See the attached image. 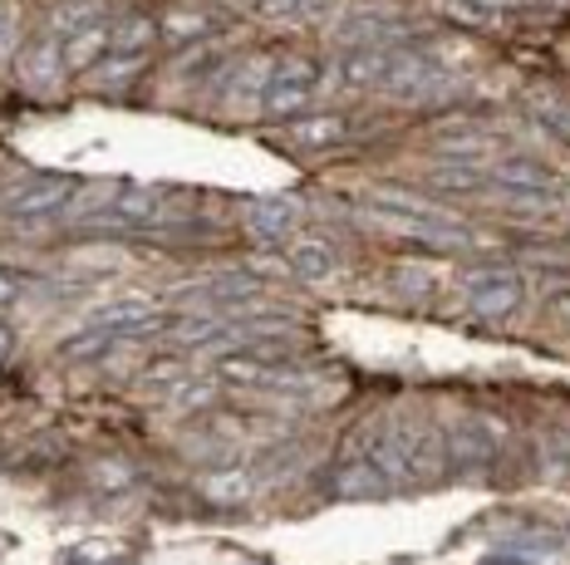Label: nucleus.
<instances>
[{"label": "nucleus", "mask_w": 570, "mask_h": 565, "mask_svg": "<svg viewBox=\"0 0 570 565\" xmlns=\"http://www.w3.org/2000/svg\"><path fill=\"white\" fill-rule=\"evenodd\" d=\"M335 266H340L335 246L320 237L291 241V256H285V276H295V280H325V276H335Z\"/></svg>", "instance_id": "19"}, {"label": "nucleus", "mask_w": 570, "mask_h": 565, "mask_svg": "<svg viewBox=\"0 0 570 565\" xmlns=\"http://www.w3.org/2000/svg\"><path fill=\"white\" fill-rule=\"evenodd\" d=\"M158 30L173 50H197V44H207L212 34L222 30V20L202 6H183V10H168V16L158 20Z\"/></svg>", "instance_id": "15"}, {"label": "nucleus", "mask_w": 570, "mask_h": 565, "mask_svg": "<svg viewBox=\"0 0 570 565\" xmlns=\"http://www.w3.org/2000/svg\"><path fill=\"white\" fill-rule=\"evenodd\" d=\"M202 492H207L212 502H222V506L246 502L252 497V473H242V467H217V473L202 477Z\"/></svg>", "instance_id": "24"}, {"label": "nucleus", "mask_w": 570, "mask_h": 565, "mask_svg": "<svg viewBox=\"0 0 570 565\" xmlns=\"http://www.w3.org/2000/svg\"><path fill=\"white\" fill-rule=\"evenodd\" d=\"M158 40H163L158 20H153L148 10H128V16L114 20V50L109 54H138V60H153Z\"/></svg>", "instance_id": "18"}, {"label": "nucleus", "mask_w": 570, "mask_h": 565, "mask_svg": "<svg viewBox=\"0 0 570 565\" xmlns=\"http://www.w3.org/2000/svg\"><path fill=\"white\" fill-rule=\"evenodd\" d=\"M256 10L271 20H311L320 10V0H256Z\"/></svg>", "instance_id": "27"}, {"label": "nucleus", "mask_w": 570, "mask_h": 565, "mask_svg": "<svg viewBox=\"0 0 570 565\" xmlns=\"http://www.w3.org/2000/svg\"><path fill=\"white\" fill-rule=\"evenodd\" d=\"M394 438H399V457H403V473L409 482H438L448 473V433L428 428V423H394Z\"/></svg>", "instance_id": "5"}, {"label": "nucleus", "mask_w": 570, "mask_h": 565, "mask_svg": "<svg viewBox=\"0 0 570 565\" xmlns=\"http://www.w3.org/2000/svg\"><path fill=\"white\" fill-rule=\"evenodd\" d=\"M428 182H433L438 192H478L487 182V172L478 162H438V168L428 172Z\"/></svg>", "instance_id": "25"}, {"label": "nucleus", "mask_w": 570, "mask_h": 565, "mask_svg": "<svg viewBox=\"0 0 570 565\" xmlns=\"http://www.w3.org/2000/svg\"><path fill=\"white\" fill-rule=\"evenodd\" d=\"M16 50V0H0V60Z\"/></svg>", "instance_id": "28"}, {"label": "nucleus", "mask_w": 570, "mask_h": 565, "mask_svg": "<svg viewBox=\"0 0 570 565\" xmlns=\"http://www.w3.org/2000/svg\"><path fill=\"white\" fill-rule=\"evenodd\" d=\"M403 34H409V20L394 6H360L340 26L344 44H403Z\"/></svg>", "instance_id": "10"}, {"label": "nucleus", "mask_w": 570, "mask_h": 565, "mask_svg": "<svg viewBox=\"0 0 570 565\" xmlns=\"http://www.w3.org/2000/svg\"><path fill=\"white\" fill-rule=\"evenodd\" d=\"M527 113H531V123L546 128L551 138H561V143H570V99L566 93H556V89H537V93H527Z\"/></svg>", "instance_id": "22"}, {"label": "nucleus", "mask_w": 570, "mask_h": 565, "mask_svg": "<svg viewBox=\"0 0 570 565\" xmlns=\"http://www.w3.org/2000/svg\"><path fill=\"white\" fill-rule=\"evenodd\" d=\"M109 50H114V20L89 16L79 30H69L65 69H69V75H89V69H99L104 60H109Z\"/></svg>", "instance_id": "12"}, {"label": "nucleus", "mask_w": 570, "mask_h": 565, "mask_svg": "<svg viewBox=\"0 0 570 565\" xmlns=\"http://www.w3.org/2000/svg\"><path fill=\"white\" fill-rule=\"evenodd\" d=\"M551 305H556V315H561V320H570V290H561Z\"/></svg>", "instance_id": "30"}, {"label": "nucleus", "mask_w": 570, "mask_h": 565, "mask_svg": "<svg viewBox=\"0 0 570 565\" xmlns=\"http://www.w3.org/2000/svg\"><path fill=\"white\" fill-rule=\"evenodd\" d=\"M527 296V280L517 276L512 266H487L468 276V305L482 315V320H507V315Z\"/></svg>", "instance_id": "7"}, {"label": "nucleus", "mask_w": 570, "mask_h": 565, "mask_svg": "<svg viewBox=\"0 0 570 565\" xmlns=\"http://www.w3.org/2000/svg\"><path fill=\"white\" fill-rule=\"evenodd\" d=\"M379 89L394 93V99H409V103H433L453 89V75H448L428 50H409V44H403V50H394V65H389V75Z\"/></svg>", "instance_id": "4"}, {"label": "nucleus", "mask_w": 570, "mask_h": 565, "mask_svg": "<svg viewBox=\"0 0 570 565\" xmlns=\"http://www.w3.org/2000/svg\"><path fill=\"white\" fill-rule=\"evenodd\" d=\"M142 69H148V60H138V54H109V60L94 69V85L99 89H124V85H134Z\"/></svg>", "instance_id": "26"}, {"label": "nucleus", "mask_w": 570, "mask_h": 565, "mask_svg": "<svg viewBox=\"0 0 570 565\" xmlns=\"http://www.w3.org/2000/svg\"><path fill=\"white\" fill-rule=\"evenodd\" d=\"M320 79H325V65L320 60H311V54H285V60H276V69H271L261 109H266L271 119H295V113H305L315 103Z\"/></svg>", "instance_id": "3"}, {"label": "nucleus", "mask_w": 570, "mask_h": 565, "mask_svg": "<svg viewBox=\"0 0 570 565\" xmlns=\"http://www.w3.org/2000/svg\"><path fill=\"white\" fill-rule=\"evenodd\" d=\"M344 138H350L344 113H295V119H285V143L291 148H335Z\"/></svg>", "instance_id": "16"}, {"label": "nucleus", "mask_w": 570, "mask_h": 565, "mask_svg": "<svg viewBox=\"0 0 570 565\" xmlns=\"http://www.w3.org/2000/svg\"><path fill=\"white\" fill-rule=\"evenodd\" d=\"M487 182L521 197V202H556V197H561L556 168H546L537 158H502L492 172H487Z\"/></svg>", "instance_id": "8"}, {"label": "nucleus", "mask_w": 570, "mask_h": 565, "mask_svg": "<svg viewBox=\"0 0 570 565\" xmlns=\"http://www.w3.org/2000/svg\"><path fill=\"white\" fill-rule=\"evenodd\" d=\"M59 75H65V44L55 34H40L30 50H20V79L30 89H55Z\"/></svg>", "instance_id": "17"}, {"label": "nucleus", "mask_w": 570, "mask_h": 565, "mask_svg": "<svg viewBox=\"0 0 570 565\" xmlns=\"http://www.w3.org/2000/svg\"><path fill=\"white\" fill-rule=\"evenodd\" d=\"M20 296H26V280H20L16 270L0 266V310H10V305H16Z\"/></svg>", "instance_id": "29"}, {"label": "nucleus", "mask_w": 570, "mask_h": 565, "mask_svg": "<svg viewBox=\"0 0 570 565\" xmlns=\"http://www.w3.org/2000/svg\"><path fill=\"white\" fill-rule=\"evenodd\" d=\"M389 487H394V482H389L384 473H379V467L370 463V457H360V453H354L350 457V463H344L340 467V473H335V497H389Z\"/></svg>", "instance_id": "20"}, {"label": "nucleus", "mask_w": 570, "mask_h": 565, "mask_svg": "<svg viewBox=\"0 0 570 565\" xmlns=\"http://www.w3.org/2000/svg\"><path fill=\"white\" fill-rule=\"evenodd\" d=\"M242 227H246V237H256L261 246H281L301 227V202H295V197H261V202H246Z\"/></svg>", "instance_id": "9"}, {"label": "nucleus", "mask_w": 570, "mask_h": 565, "mask_svg": "<svg viewBox=\"0 0 570 565\" xmlns=\"http://www.w3.org/2000/svg\"><path fill=\"white\" fill-rule=\"evenodd\" d=\"M183 211L187 207H177V197L168 187H134V192H124L118 202L85 211V227L89 231H134V237H142V231H163L168 221L183 217Z\"/></svg>", "instance_id": "2"}, {"label": "nucleus", "mask_w": 570, "mask_h": 565, "mask_svg": "<svg viewBox=\"0 0 570 565\" xmlns=\"http://www.w3.org/2000/svg\"><path fill=\"white\" fill-rule=\"evenodd\" d=\"M370 211L384 227H394L399 237L419 241V246H443V251H462V246H478V231L453 221L443 207L419 202V197H403V192H370L364 197Z\"/></svg>", "instance_id": "1"}, {"label": "nucleus", "mask_w": 570, "mask_h": 565, "mask_svg": "<svg viewBox=\"0 0 570 565\" xmlns=\"http://www.w3.org/2000/svg\"><path fill=\"white\" fill-rule=\"evenodd\" d=\"M433 143L448 162H482L492 152V133H482L478 123H453V128H438Z\"/></svg>", "instance_id": "21"}, {"label": "nucleus", "mask_w": 570, "mask_h": 565, "mask_svg": "<svg viewBox=\"0 0 570 565\" xmlns=\"http://www.w3.org/2000/svg\"><path fill=\"white\" fill-rule=\"evenodd\" d=\"M212 394H217V384L202 379V374H183V379H173L163 388V408H173V414H193V408H207Z\"/></svg>", "instance_id": "23"}, {"label": "nucleus", "mask_w": 570, "mask_h": 565, "mask_svg": "<svg viewBox=\"0 0 570 565\" xmlns=\"http://www.w3.org/2000/svg\"><path fill=\"white\" fill-rule=\"evenodd\" d=\"M75 192H79L75 178H59V172H35V178H20L6 192V211H10V217H20V221H40V217L65 211Z\"/></svg>", "instance_id": "6"}, {"label": "nucleus", "mask_w": 570, "mask_h": 565, "mask_svg": "<svg viewBox=\"0 0 570 565\" xmlns=\"http://www.w3.org/2000/svg\"><path fill=\"white\" fill-rule=\"evenodd\" d=\"M256 296H261V286H256L252 270H217V276L197 280V286L187 290V300L207 305V310H222V315L242 310V305H252Z\"/></svg>", "instance_id": "11"}, {"label": "nucleus", "mask_w": 570, "mask_h": 565, "mask_svg": "<svg viewBox=\"0 0 570 565\" xmlns=\"http://www.w3.org/2000/svg\"><path fill=\"white\" fill-rule=\"evenodd\" d=\"M394 50L399 44H350L335 65L340 85L344 89H379L389 75V65H394Z\"/></svg>", "instance_id": "13"}, {"label": "nucleus", "mask_w": 570, "mask_h": 565, "mask_svg": "<svg viewBox=\"0 0 570 565\" xmlns=\"http://www.w3.org/2000/svg\"><path fill=\"white\" fill-rule=\"evenodd\" d=\"M497 433L492 423L482 418H458L453 428H448V457H453V467H487L497 457Z\"/></svg>", "instance_id": "14"}]
</instances>
